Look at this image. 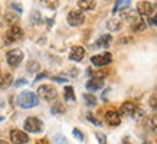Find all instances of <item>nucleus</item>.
<instances>
[{
    "mask_svg": "<svg viewBox=\"0 0 157 144\" xmlns=\"http://www.w3.org/2000/svg\"><path fill=\"white\" fill-rule=\"evenodd\" d=\"M23 56L25 55L20 49H12V51H9L7 55H6V61H7V63H9L10 66L14 68L23 61Z\"/></svg>",
    "mask_w": 157,
    "mask_h": 144,
    "instance_id": "obj_7",
    "label": "nucleus"
},
{
    "mask_svg": "<svg viewBox=\"0 0 157 144\" xmlns=\"http://www.w3.org/2000/svg\"><path fill=\"white\" fill-rule=\"evenodd\" d=\"M0 144H7V141H5V140H0Z\"/></svg>",
    "mask_w": 157,
    "mask_h": 144,
    "instance_id": "obj_41",
    "label": "nucleus"
},
{
    "mask_svg": "<svg viewBox=\"0 0 157 144\" xmlns=\"http://www.w3.org/2000/svg\"><path fill=\"white\" fill-rule=\"evenodd\" d=\"M148 105L151 108L153 111H157V94H153L148 100Z\"/></svg>",
    "mask_w": 157,
    "mask_h": 144,
    "instance_id": "obj_30",
    "label": "nucleus"
},
{
    "mask_svg": "<svg viewBox=\"0 0 157 144\" xmlns=\"http://www.w3.org/2000/svg\"><path fill=\"white\" fill-rule=\"evenodd\" d=\"M36 144H48V141H46V140H40V141H38Z\"/></svg>",
    "mask_w": 157,
    "mask_h": 144,
    "instance_id": "obj_39",
    "label": "nucleus"
},
{
    "mask_svg": "<svg viewBox=\"0 0 157 144\" xmlns=\"http://www.w3.org/2000/svg\"><path fill=\"white\" fill-rule=\"evenodd\" d=\"M147 28V23L141 19H137L134 23H131V30L133 32H144Z\"/></svg>",
    "mask_w": 157,
    "mask_h": 144,
    "instance_id": "obj_23",
    "label": "nucleus"
},
{
    "mask_svg": "<svg viewBox=\"0 0 157 144\" xmlns=\"http://www.w3.org/2000/svg\"><path fill=\"white\" fill-rule=\"evenodd\" d=\"M52 79L53 81H56V82H67L68 81L67 78H61V77H53Z\"/></svg>",
    "mask_w": 157,
    "mask_h": 144,
    "instance_id": "obj_38",
    "label": "nucleus"
},
{
    "mask_svg": "<svg viewBox=\"0 0 157 144\" xmlns=\"http://www.w3.org/2000/svg\"><path fill=\"white\" fill-rule=\"evenodd\" d=\"M17 104L22 108H33L39 104V98L35 92L30 91H23L20 92L19 97H17Z\"/></svg>",
    "mask_w": 157,
    "mask_h": 144,
    "instance_id": "obj_1",
    "label": "nucleus"
},
{
    "mask_svg": "<svg viewBox=\"0 0 157 144\" xmlns=\"http://www.w3.org/2000/svg\"><path fill=\"white\" fill-rule=\"evenodd\" d=\"M0 16H2V9H0Z\"/></svg>",
    "mask_w": 157,
    "mask_h": 144,
    "instance_id": "obj_44",
    "label": "nucleus"
},
{
    "mask_svg": "<svg viewBox=\"0 0 157 144\" xmlns=\"http://www.w3.org/2000/svg\"><path fill=\"white\" fill-rule=\"evenodd\" d=\"M40 5L46 9H51V10H55L59 6V0H40Z\"/></svg>",
    "mask_w": 157,
    "mask_h": 144,
    "instance_id": "obj_25",
    "label": "nucleus"
},
{
    "mask_svg": "<svg viewBox=\"0 0 157 144\" xmlns=\"http://www.w3.org/2000/svg\"><path fill=\"white\" fill-rule=\"evenodd\" d=\"M22 38H23V29L20 28V26H17V25H14V26H10L9 30L6 32L5 42H6V45H10V43L20 40Z\"/></svg>",
    "mask_w": 157,
    "mask_h": 144,
    "instance_id": "obj_3",
    "label": "nucleus"
},
{
    "mask_svg": "<svg viewBox=\"0 0 157 144\" xmlns=\"http://www.w3.org/2000/svg\"><path fill=\"white\" fill-rule=\"evenodd\" d=\"M45 77H48V74H46V72H42V74H39L38 77L35 78V82H36V81H39V79H43V78H45Z\"/></svg>",
    "mask_w": 157,
    "mask_h": 144,
    "instance_id": "obj_36",
    "label": "nucleus"
},
{
    "mask_svg": "<svg viewBox=\"0 0 157 144\" xmlns=\"http://www.w3.org/2000/svg\"><path fill=\"white\" fill-rule=\"evenodd\" d=\"M67 137L65 135H62V134H56L55 137H53L52 140V144H67Z\"/></svg>",
    "mask_w": 157,
    "mask_h": 144,
    "instance_id": "obj_28",
    "label": "nucleus"
},
{
    "mask_svg": "<svg viewBox=\"0 0 157 144\" xmlns=\"http://www.w3.org/2000/svg\"><path fill=\"white\" fill-rule=\"evenodd\" d=\"M107 28H108L109 32H118L123 28V22L121 19H117V17H111V19L107 22Z\"/></svg>",
    "mask_w": 157,
    "mask_h": 144,
    "instance_id": "obj_15",
    "label": "nucleus"
},
{
    "mask_svg": "<svg viewBox=\"0 0 157 144\" xmlns=\"http://www.w3.org/2000/svg\"><path fill=\"white\" fill-rule=\"evenodd\" d=\"M51 112L53 115H62L67 112V107L63 105V102H61V101H55L52 108H51Z\"/></svg>",
    "mask_w": 157,
    "mask_h": 144,
    "instance_id": "obj_18",
    "label": "nucleus"
},
{
    "mask_svg": "<svg viewBox=\"0 0 157 144\" xmlns=\"http://www.w3.org/2000/svg\"><path fill=\"white\" fill-rule=\"evenodd\" d=\"M3 20H5L6 25H9V26H14V25H16L20 20V17H19V14H17V13L7 12V13L3 16Z\"/></svg>",
    "mask_w": 157,
    "mask_h": 144,
    "instance_id": "obj_17",
    "label": "nucleus"
},
{
    "mask_svg": "<svg viewBox=\"0 0 157 144\" xmlns=\"http://www.w3.org/2000/svg\"><path fill=\"white\" fill-rule=\"evenodd\" d=\"M67 20H68V25H69V26L76 28V26H81V25L85 22V14H84V12L79 9L71 10V12L68 13Z\"/></svg>",
    "mask_w": 157,
    "mask_h": 144,
    "instance_id": "obj_4",
    "label": "nucleus"
},
{
    "mask_svg": "<svg viewBox=\"0 0 157 144\" xmlns=\"http://www.w3.org/2000/svg\"><path fill=\"white\" fill-rule=\"evenodd\" d=\"M23 127L28 133H40L43 130V123L36 117H29L25 120Z\"/></svg>",
    "mask_w": 157,
    "mask_h": 144,
    "instance_id": "obj_5",
    "label": "nucleus"
},
{
    "mask_svg": "<svg viewBox=\"0 0 157 144\" xmlns=\"http://www.w3.org/2000/svg\"><path fill=\"white\" fill-rule=\"evenodd\" d=\"M111 42H113V36L111 35H102L98 40L95 42V48H104V49H107V48H109V45H111Z\"/></svg>",
    "mask_w": 157,
    "mask_h": 144,
    "instance_id": "obj_16",
    "label": "nucleus"
},
{
    "mask_svg": "<svg viewBox=\"0 0 157 144\" xmlns=\"http://www.w3.org/2000/svg\"><path fill=\"white\" fill-rule=\"evenodd\" d=\"M121 19L124 20H128V22H131V23H134L136 20L138 19L137 17V12H133V10H124V12H121Z\"/></svg>",
    "mask_w": 157,
    "mask_h": 144,
    "instance_id": "obj_22",
    "label": "nucleus"
},
{
    "mask_svg": "<svg viewBox=\"0 0 157 144\" xmlns=\"http://www.w3.org/2000/svg\"><path fill=\"white\" fill-rule=\"evenodd\" d=\"M12 7H14V10H17L19 13H22V6L17 5V3H12Z\"/></svg>",
    "mask_w": 157,
    "mask_h": 144,
    "instance_id": "obj_37",
    "label": "nucleus"
},
{
    "mask_svg": "<svg viewBox=\"0 0 157 144\" xmlns=\"http://www.w3.org/2000/svg\"><path fill=\"white\" fill-rule=\"evenodd\" d=\"M26 84H28V81H26V79H19V81H16V82H14V86L17 88V86L26 85Z\"/></svg>",
    "mask_w": 157,
    "mask_h": 144,
    "instance_id": "obj_35",
    "label": "nucleus"
},
{
    "mask_svg": "<svg viewBox=\"0 0 157 144\" xmlns=\"http://www.w3.org/2000/svg\"><path fill=\"white\" fill-rule=\"evenodd\" d=\"M111 61H113V55L109 52H102V53H98V55L91 56V63L97 68L105 66V65L111 63Z\"/></svg>",
    "mask_w": 157,
    "mask_h": 144,
    "instance_id": "obj_6",
    "label": "nucleus"
},
{
    "mask_svg": "<svg viewBox=\"0 0 157 144\" xmlns=\"http://www.w3.org/2000/svg\"><path fill=\"white\" fill-rule=\"evenodd\" d=\"M123 144H131V143H130V141H128V138H127V137H125V138L123 140Z\"/></svg>",
    "mask_w": 157,
    "mask_h": 144,
    "instance_id": "obj_40",
    "label": "nucleus"
},
{
    "mask_svg": "<svg viewBox=\"0 0 157 144\" xmlns=\"http://www.w3.org/2000/svg\"><path fill=\"white\" fill-rule=\"evenodd\" d=\"M84 100H85V104L88 107L97 105V98L92 95V94H84Z\"/></svg>",
    "mask_w": 157,
    "mask_h": 144,
    "instance_id": "obj_27",
    "label": "nucleus"
},
{
    "mask_svg": "<svg viewBox=\"0 0 157 144\" xmlns=\"http://www.w3.org/2000/svg\"><path fill=\"white\" fill-rule=\"evenodd\" d=\"M130 5H131V0H117L113 12H114V13H117V12H124V10L128 9Z\"/></svg>",
    "mask_w": 157,
    "mask_h": 144,
    "instance_id": "obj_19",
    "label": "nucleus"
},
{
    "mask_svg": "<svg viewBox=\"0 0 157 144\" xmlns=\"http://www.w3.org/2000/svg\"><path fill=\"white\" fill-rule=\"evenodd\" d=\"M144 127H146L148 131L156 133V131H157V115L153 114V115L146 117V120H144Z\"/></svg>",
    "mask_w": 157,
    "mask_h": 144,
    "instance_id": "obj_14",
    "label": "nucleus"
},
{
    "mask_svg": "<svg viewBox=\"0 0 157 144\" xmlns=\"http://www.w3.org/2000/svg\"><path fill=\"white\" fill-rule=\"evenodd\" d=\"M86 118H88V120H90V121H91V123H92V124H94V125H98V127H100V125H101V123H100V121H98V120H97V118H95V117H94V115H92V114H91V112H88V114H86Z\"/></svg>",
    "mask_w": 157,
    "mask_h": 144,
    "instance_id": "obj_33",
    "label": "nucleus"
},
{
    "mask_svg": "<svg viewBox=\"0 0 157 144\" xmlns=\"http://www.w3.org/2000/svg\"><path fill=\"white\" fill-rule=\"evenodd\" d=\"M95 137H97V140H98V143L100 144H107V137H105L104 134H95Z\"/></svg>",
    "mask_w": 157,
    "mask_h": 144,
    "instance_id": "obj_34",
    "label": "nucleus"
},
{
    "mask_svg": "<svg viewBox=\"0 0 157 144\" xmlns=\"http://www.w3.org/2000/svg\"><path fill=\"white\" fill-rule=\"evenodd\" d=\"M58 97L56 88L52 85H40L38 88V98L43 101H52Z\"/></svg>",
    "mask_w": 157,
    "mask_h": 144,
    "instance_id": "obj_2",
    "label": "nucleus"
},
{
    "mask_svg": "<svg viewBox=\"0 0 157 144\" xmlns=\"http://www.w3.org/2000/svg\"><path fill=\"white\" fill-rule=\"evenodd\" d=\"M12 84H13V77H12L10 74H5V75H2V78H0V88H2V89L9 88Z\"/></svg>",
    "mask_w": 157,
    "mask_h": 144,
    "instance_id": "obj_21",
    "label": "nucleus"
},
{
    "mask_svg": "<svg viewBox=\"0 0 157 144\" xmlns=\"http://www.w3.org/2000/svg\"><path fill=\"white\" fill-rule=\"evenodd\" d=\"M138 107L134 104L133 101H125V102H123V105H121V112L125 115H131V117H134V114L137 112Z\"/></svg>",
    "mask_w": 157,
    "mask_h": 144,
    "instance_id": "obj_13",
    "label": "nucleus"
},
{
    "mask_svg": "<svg viewBox=\"0 0 157 144\" xmlns=\"http://www.w3.org/2000/svg\"><path fill=\"white\" fill-rule=\"evenodd\" d=\"M102 86H104V79L101 77H92L90 81L86 82V89H90L91 92L100 91Z\"/></svg>",
    "mask_w": 157,
    "mask_h": 144,
    "instance_id": "obj_10",
    "label": "nucleus"
},
{
    "mask_svg": "<svg viewBox=\"0 0 157 144\" xmlns=\"http://www.w3.org/2000/svg\"><path fill=\"white\" fill-rule=\"evenodd\" d=\"M72 134H74V137H75L78 141H84V134H82V133L78 128H74V130H72Z\"/></svg>",
    "mask_w": 157,
    "mask_h": 144,
    "instance_id": "obj_31",
    "label": "nucleus"
},
{
    "mask_svg": "<svg viewBox=\"0 0 157 144\" xmlns=\"http://www.w3.org/2000/svg\"><path fill=\"white\" fill-rule=\"evenodd\" d=\"M39 69H40V65H39V62H36V61H30V62L28 63L29 72H38Z\"/></svg>",
    "mask_w": 157,
    "mask_h": 144,
    "instance_id": "obj_29",
    "label": "nucleus"
},
{
    "mask_svg": "<svg viewBox=\"0 0 157 144\" xmlns=\"http://www.w3.org/2000/svg\"><path fill=\"white\" fill-rule=\"evenodd\" d=\"M0 121H3V117H2V115H0Z\"/></svg>",
    "mask_w": 157,
    "mask_h": 144,
    "instance_id": "obj_43",
    "label": "nucleus"
},
{
    "mask_svg": "<svg viewBox=\"0 0 157 144\" xmlns=\"http://www.w3.org/2000/svg\"><path fill=\"white\" fill-rule=\"evenodd\" d=\"M136 12L138 14H141V16H150L154 12V6L150 2H147V0H141L136 6Z\"/></svg>",
    "mask_w": 157,
    "mask_h": 144,
    "instance_id": "obj_9",
    "label": "nucleus"
},
{
    "mask_svg": "<svg viewBox=\"0 0 157 144\" xmlns=\"http://www.w3.org/2000/svg\"><path fill=\"white\" fill-rule=\"evenodd\" d=\"M10 141L13 144H26L29 141V135L22 130H12L10 131Z\"/></svg>",
    "mask_w": 157,
    "mask_h": 144,
    "instance_id": "obj_8",
    "label": "nucleus"
},
{
    "mask_svg": "<svg viewBox=\"0 0 157 144\" xmlns=\"http://www.w3.org/2000/svg\"><path fill=\"white\" fill-rule=\"evenodd\" d=\"M148 23L150 25H157V10L156 9H154V12L148 16Z\"/></svg>",
    "mask_w": 157,
    "mask_h": 144,
    "instance_id": "obj_32",
    "label": "nucleus"
},
{
    "mask_svg": "<svg viewBox=\"0 0 157 144\" xmlns=\"http://www.w3.org/2000/svg\"><path fill=\"white\" fill-rule=\"evenodd\" d=\"M85 56V49L82 48V46H74L71 49V52H69V59L71 61H75V62H79L82 61Z\"/></svg>",
    "mask_w": 157,
    "mask_h": 144,
    "instance_id": "obj_12",
    "label": "nucleus"
},
{
    "mask_svg": "<svg viewBox=\"0 0 157 144\" xmlns=\"http://www.w3.org/2000/svg\"><path fill=\"white\" fill-rule=\"evenodd\" d=\"M63 98H65V101H69V102H74V101L76 100L75 91H74V88H72V86H65V91H63Z\"/></svg>",
    "mask_w": 157,
    "mask_h": 144,
    "instance_id": "obj_24",
    "label": "nucleus"
},
{
    "mask_svg": "<svg viewBox=\"0 0 157 144\" xmlns=\"http://www.w3.org/2000/svg\"><path fill=\"white\" fill-rule=\"evenodd\" d=\"M95 0H78L79 10H94L95 9Z\"/></svg>",
    "mask_w": 157,
    "mask_h": 144,
    "instance_id": "obj_20",
    "label": "nucleus"
},
{
    "mask_svg": "<svg viewBox=\"0 0 157 144\" xmlns=\"http://www.w3.org/2000/svg\"><path fill=\"white\" fill-rule=\"evenodd\" d=\"M30 22H32V25H40V22H42L40 12L33 10V12H32V14H30Z\"/></svg>",
    "mask_w": 157,
    "mask_h": 144,
    "instance_id": "obj_26",
    "label": "nucleus"
},
{
    "mask_svg": "<svg viewBox=\"0 0 157 144\" xmlns=\"http://www.w3.org/2000/svg\"><path fill=\"white\" fill-rule=\"evenodd\" d=\"M105 121L108 123L109 125H113V127H115V125L120 124V121H121V117H120V112H117L115 110H109L105 112Z\"/></svg>",
    "mask_w": 157,
    "mask_h": 144,
    "instance_id": "obj_11",
    "label": "nucleus"
},
{
    "mask_svg": "<svg viewBox=\"0 0 157 144\" xmlns=\"http://www.w3.org/2000/svg\"><path fill=\"white\" fill-rule=\"evenodd\" d=\"M143 144H151V143H150V141H144Z\"/></svg>",
    "mask_w": 157,
    "mask_h": 144,
    "instance_id": "obj_42",
    "label": "nucleus"
}]
</instances>
